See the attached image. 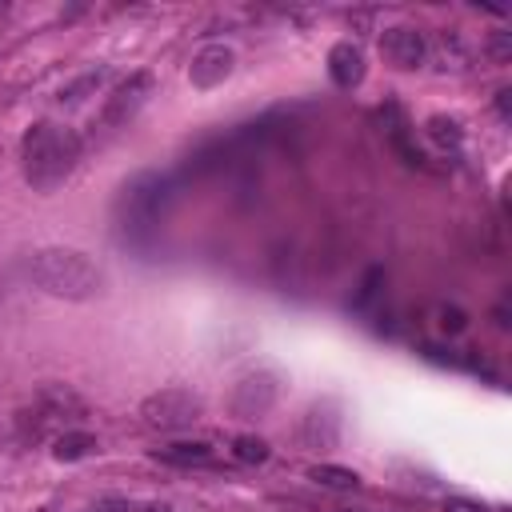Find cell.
Wrapping results in <instances>:
<instances>
[{
	"label": "cell",
	"instance_id": "6da1fadb",
	"mask_svg": "<svg viewBox=\"0 0 512 512\" xmlns=\"http://www.w3.org/2000/svg\"><path fill=\"white\" fill-rule=\"evenodd\" d=\"M80 136L68 124L56 120H36L28 124L24 140H20V164H24V180L32 184V192H52L60 188L72 168L80 164Z\"/></svg>",
	"mask_w": 512,
	"mask_h": 512
},
{
	"label": "cell",
	"instance_id": "9a60e30c",
	"mask_svg": "<svg viewBox=\"0 0 512 512\" xmlns=\"http://www.w3.org/2000/svg\"><path fill=\"white\" fill-rule=\"evenodd\" d=\"M428 60H436V68H452V72H460L464 64H468V52L460 48V40L456 36H440L436 44H428Z\"/></svg>",
	"mask_w": 512,
	"mask_h": 512
},
{
	"label": "cell",
	"instance_id": "5b68a950",
	"mask_svg": "<svg viewBox=\"0 0 512 512\" xmlns=\"http://www.w3.org/2000/svg\"><path fill=\"white\" fill-rule=\"evenodd\" d=\"M276 400H280V376H276L272 368H252V372H244V376L232 384L228 408H232L236 420H256V416H264Z\"/></svg>",
	"mask_w": 512,
	"mask_h": 512
},
{
	"label": "cell",
	"instance_id": "ac0fdd59",
	"mask_svg": "<svg viewBox=\"0 0 512 512\" xmlns=\"http://www.w3.org/2000/svg\"><path fill=\"white\" fill-rule=\"evenodd\" d=\"M440 328L444 332H460L464 328V312L460 308H440Z\"/></svg>",
	"mask_w": 512,
	"mask_h": 512
},
{
	"label": "cell",
	"instance_id": "ffe728a7",
	"mask_svg": "<svg viewBox=\"0 0 512 512\" xmlns=\"http://www.w3.org/2000/svg\"><path fill=\"white\" fill-rule=\"evenodd\" d=\"M444 512H484V508L480 504H468V500H448Z\"/></svg>",
	"mask_w": 512,
	"mask_h": 512
},
{
	"label": "cell",
	"instance_id": "4fadbf2b",
	"mask_svg": "<svg viewBox=\"0 0 512 512\" xmlns=\"http://www.w3.org/2000/svg\"><path fill=\"white\" fill-rule=\"evenodd\" d=\"M96 452V436H88V432H80V428H68V432H60L56 440H52V456L56 460H84V456H92Z\"/></svg>",
	"mask_w": 512,
	"mask_h": 512
},
{
	"label": "cell",
	"instance_id": "2e32d148",
	"mask_svg": "<svg viewBox=\"0 0 512 512\" xmlns=\"http://www.w3.org/2000/svg\"><path fill=\"white\" fill-rule=\"evenodd\" d=\"M232 456H236L240 464H264V460L272 456V448H268V440H260V436H236V440H232Z\"/></svg>",
	"mask_w": 512,
	"mask_h": 512
},
{
	"label": "cell",
	"instance_id": "277c9868",
	"mask_svg": "<svg viewBox=\"0 0 512 512\" xmlns=\"http://www.w3.org/2000/svg\"><path fill=\"white\" fill-rule=\"evenodd\" d=\"M200 412H204V400H200L196 392H188V388H160V392H152V396L140 404V416H144L152 428H160V432L188 428V424L200 420Z\"/></svg>",
	"mask_w": 512,
	"mask_h": 512
},
{
	"label": "cell",
	"instance_id": "7c38bea8",
	"mask_svg": "<svg viewBox=\"0 0 512 512\" xmlns=\"http://www.w3.org/2000/svg\"><path fill=\"white\" fill-rule=\"evenodd\" d=\"M152 456L160 464H176V468H208L212 464V448L208 444H164Z\"/></svg>",
	"mask_w": 512,
	"mask_h": 512
},
{
	"label": "cell",
	"instance_id": "ba28073f",
	"mask_svg": "<svg viewBox=\"0 0 512 512\" xmlns=\"http://www.w3.org/2000/svg\"><path fill=\"white\" fill-rule=\"evenodd\" d=\"M148 92H152V76H148V72H136V76H128L124 84H116L112 96L104 100V116H100L104 128H124V124L144 108Z\"/></svg>",
	"mask_w": 512,
	"mask_h": 512
},
{
	"label": "cell",
	"instance_id": "e0dca14e",
	"mask_svg": "<svg viewBox=\"0 0 512 512\" xmlns=\"http://www.w3.org/2000/svg\"><path fill=\"white\" fill-rule=\"evenodd\" d=\"M428 136H432L436 144H444V148H456L464 132H460L456 120H448V116H432V120H428Z\"/></svg>",
	"mask_w": 512,
	"mask_h": 512
},
{
	"label": "cell",
	"instance_id": "9c48e42d",
	"mask_svg": "<svg viewBox=\"0 0 512 512\" xmlns=\"http://www.w3.org/2000/svg\"><path fill=\"white\" fill-rule=\"evenodd\" d=\"M232 68H236V52L228 44H204L188 64V80L192 88H216L232 76Z\"/></svg>",
	"mask_w": 512,
	"mask_h": 512
},
{
	"label": "cell",
	"instance_id": "44dd1931",
	"mask_svg": "<svg viewBox=\"0 0 512 512\" xmlns=\"http://www.w3.org/2000/svg\"><path fill=\"white\" fill-rule=\"evenodd\" d=\"M152 512H172V508H152Z\"/></svg>",
	"mask_w": 512,
	"mask_h": 512
},
{
	"label": "cell",
	"instance_id": "8fae6325",
	"mask_svg": "<svg viewBox=\"0 0 512 512\" xmlns=\"http://www.w3.org/2000/svg\"><path fill=\"white\" fill-rule=\"evenodd\" d=\"M300 436H304V444H312V448H332V444L340 440V416H336V408H332V404H316V408L304 416Z\"/></svg>",
	"mask_w": 512,
	"mask_h": 512
},
{
	"label": "cell",
	"instance_id": "5bb4252c",
	"mask_svg": "<svg viewBox=\"0 0 512 512\" xmlns=\"http://www.w3.org/2000/svg\"><path fill=\"white\" fill-rule=\"evenodd\" d=\"M308 480H316L320 488H332V492H352V488L360 484L356 472L336 468V464H312V468H308Z\"/></svg>",
	"mask_w": 512,
	"mask_h": 512
},
{
	"label": "cell",
	"instance_id": "52a82bcc",
	"mask_svg": "<svg viewBox=\"0 0 512 512\" xmlns=\"http://www.w3.org/2000/svg\"><path fill=\"white\" fill-rule=\"evenodd\" d=\"M380 56H384L392 68L412 72V68H420V64L428 60V40H424V32L412 28V24H392V28H384V36H380Z\"/></svg>",
	"mask_w": 512,
	"mask_h": 512
},
{
	"label": "cell",
	"instance_id": "8992f818",
	"mask_svg": "<svg viewBox=\"0 0 512 512\" xmlns=\"http://www.w3.org/2000/svg\"><path fill=\"white\" fill-rule=\"evenodd\" d=\"M80 400L64 388H44L36 396V408L28 412V424H32V436H44V432H68L76 420H80Z\"/></svg>",
	"mask_w": 512,
	"mask_h": 512
},
{
	"label": "cell",
	"instance_id": "30bf717a",
	"mask_svg": "<svg viewBox=\"0 0 512 512\" xmlns=\"http://www.w3.org/2000/svg\"><path fill=\"white\" fill-rule=\"evenodd\" d=\"M364 72H368V64H364L360 44L340 40V44L328 48V76H332L336 88H356L364 80Z\"/></svg>",
	"mask_w": 512,
	"mask_h": 512
},
{
	"label": "cell",
	"instance_id": "d6986e66",
	"mask_svg": "<svg viewBox=\"0 0 512 512\" xmlns=\"http://www.w3.org/2000/svg\"><path fill=\"white\" fill-rule=\"evenodd\" d=\"M100 512H152V504H136V500H112Z\"/></svg>",
	"mask_w": 512,
	"mask_h": 512
},
{
	"label": "cell",
	"instance_id": "7a4b0ae2",
	"mask_svg": "<svg viewBox=\"0 0 512 512\" xmlns=\"http://www.w3.org/2000/svg\"><path fill=\"white\" fill-rule=\"evenodd\" d=\"M28 276L40 292L56 300H92L104 288L100 264L80 248H40L28 260Z\"/></svg>",
	"mask_w": 512,
	"mask_h": 512
},
{
	"label": "cell",
	"instance_id": "3957f363",
	"mask_svg": "<svg viewBox=\"0 0 512 512\" xmlns=\"http://www.w3.org/2000/svg\"><path fill=\"white\" fill-rule=\"evenodd\" d=\"M168 208V180L160 176H136L120 196V220L124 232H152L164 220Z\"/></svg>",
	"mask_w": 512,
	"mask_h": 512
}]
</instances>
